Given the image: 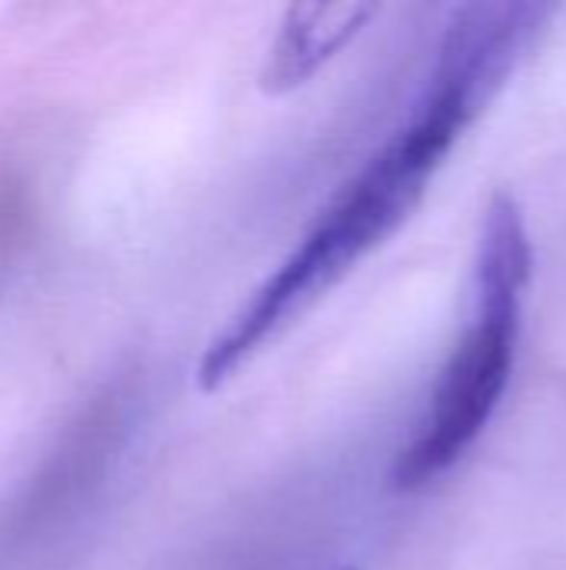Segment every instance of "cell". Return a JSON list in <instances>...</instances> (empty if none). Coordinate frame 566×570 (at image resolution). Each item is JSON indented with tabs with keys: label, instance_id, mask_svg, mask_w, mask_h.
I'll return each mask as SVG.
<instances>
[{
	"label": "cell",
	"instance_id": "3957f363",
	"mask_svg": "<svg viewBox=\"0 0 566 570\" xmlns=\"http://www.w3.org/2000/svg\"><path fill=\"white\" fill-rule=\"evenodd\" d=\"M377 17L374 3H294L267 50L260 87L274 97L304 87L324 63H330L367 23Z\"/></svg>",
	"mask_w": 566,
	"mask_h": 570
},
{
	"label": "cell",
	"instance_id": "6da1fadb",
	"mask_svg": "<svg viewBox=\"0 0 566 570\" xmlns=\"http://www.w3.org/2000/svg\"><path fill=\"white\" fill-rule=\"evenodd\" d=\"M550 17L547 3H470L450 17L410 120L330 197L280 267L207 344L197 364L200 391L224 387L410 220L450 150L507 87Z\"/></svg>",
	"mask_w": 566,
	"mask_h": 570
},
{
	"label": "cell",
	"instance_id": "277c9868",
	"mask_svg": "<svg viewBox=\"0 0 566 570\" xmlns=\"http://www.w3.org/2000/svg\"><path fill=\"white\" fill-rule=\"evenodd\" d=\"M347 570H350V568H347Z\"/></svg>",
	"mask_w": 566,
	"mask_h": 570
},
{
	"label": "cell",
	"instance_id": "7a4b0ae2",
	"mask_svg": "<svg viewBox=\"0 0 566 570\" xmlns=\"http://www.w3.org/2000/svg\"><path fill=\"white\" fill-rule=\"evenodd\" d=\"M534 277V244L514 194L487 204L477 267L474 317L450 351L414 441L397 454L390 488L417 494L454 471L494 421L517 364L524 301Z\"/></svg>",
	"mask_w": 566,
	"mask_h": 570
}]
</instances>
